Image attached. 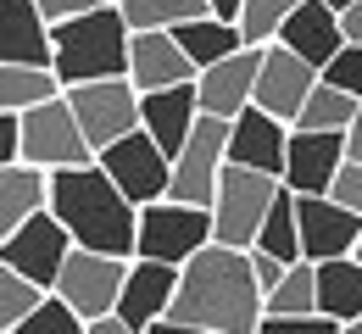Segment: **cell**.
<instances>
[{"label":"cell","mask_w":362,"mask_h":334,"mask_svg":"<svg viewBox=\"0 0 362 334\" xmlns=\"http://www.w3.org/2000/svg\"><path fill=\"white\" fill-rule=\"evenodd\" d=\"M168 318L201 334H257L262 290H257V273H251V251H234V245H218V239L201 245L179 268Z\"/></svg>","instance_id":"1"},{"label":"cell","mask_w":362,"mask_h":334,"mask_svg":"<svg viewBox=\"0 0 362 334\" xmlns=\"http://www.w3.org/2000/svg\"><path fill=\"white\" fill-rule=\"evenodd\" d=\"M50 217L67 229L78 251H106V256H134V223L139 206L117 190L95 162L84 167H56L45 195Z\"/></svg>","instance_id":"2"},{"label":"cell","mask_w":362,"mask_h":334,"mask_svg":"<svg viewBox=\"0 0 362 334\" xmlns=\"http://www.w3.org/2000/svg\"><path fill=\"white\" fill-rule=\"evenodd\" d=\"M50 73L62 78V90L129 73V23H123L117 0L50 23Z\"/></svg>","instance_id":"3"},{"label":"cell","mask_w":362,"mask_h":334,"mask_svg":"<svg viewBox=\"0 0 362 334\" xmlns=\"http://www.w3.org/2000/svg\"><path fill=\"white\" fill-rule=\"evenodd\" d=\"M17 134H23V140H17V162H28V167H40V173L95 162V150H90V140H84V129H78L67 95L17 112Z\"/></svg>","instance_id":"4"},{"label":"cell","mask_w":362,"mask_h":334,"mask_svg":"<svg viewBox=\"0 0 362 334\" xmlns=\"http://www.w3.org/2000/svg\"><path fill=\"white\" fill-rule=\"evenodd\" d=\"M273 195H279V179L257 173V167H234L223 162L218 173V190H212V239L218 245H234V251H251L257 245V229L268 217Z\"/></svg>","instance_id":"5"},{"label":"cell","mask_w":362,"mask_h":334,"mask_svg":"<svg viewBox=\"0 0 362 334\" xmlns=\"http://www.w3.org/2000/svg\"><path fill=\"white\" fill-rule=\"evenodd\" d=\"M201 245H212V212L206 206H184L173 195L139 206L134 223V256L145 262H168V268H184Z\"/></svg>","instance_id":"6"},{"label":"cell","mask_w":362,"mask_h":334,"mask_svg":"<svg viewBox=\"0 0 362 334\" xmlns=\"http://www.w3.org/2000/svg\"><path fill=\"white\" fill-rule=\"evenodd\" d=\"M62 95H67V106H73V117H78L90 150H106L112 140H123V134H134V129H139V90L129 84V73H123V78L67 84Z\"/></svg>","instance_id":"7"},{"label":"cell","mask_w":362,"mask_h":334,"mask_svg":"<svg viewBox=\"0 0 362 334\" xmlns=\"http://www.w3.org/2000/svg\"><path fill=\"white\" fill-rule=\"evenodd\" d=\"M228 162V117H195L184 150L173 156V179H168V195L184 201V206H212V190H218V173Z\"/></svg>","instance_id":"8"},{"label":"cell","mask_w":362,"mask_h":334,"mask_svg":"<svg viewBox=\"0 0 362 334\" xmlns=\"http://www.w3.org/2000/svg\"><path fill=\"white\" fill-rule=\"evenodd\" d=\"M95 167L117 184V190L129 195L134 206H151V201H162L168 195V179H173V162L156 150V140L134 129V134H123V140H112L106 150H95Z\"/></svg>","instance_id":"9"},{"label":"cell","mask_w":362,"mask_h":334,"mask_svg":"<svg viewBox=\"0 0 362 334\" xmlns=\"http://www.w3.org/2000/svg\"><path fill=\"white\" fill-rule=\"evenodd\" d=\"M123 273H129V256H106V251H67L62 273H56V295L90 323V318H106L117 306V290H123Z\"/></svg>","instance_id":"10"},{"label":"cell","mask_w":362,"mask_h":334,"mask_svg":"<svg viewBox=\"0 0 362 334\" xmlns=\"http://www.w3.org/2000/svg\"><path fill=\"white\" fill-rule=\"evenodd\" d=\"M67 251H73L67 229H62V223L50 217V206H40L34 217H23V223H17L11 234H6V245H0V262H6L11 273H23L28 285L56 290V273H62Z\"/></svg>","instance_id":"11"},{"label":"cell","mask_w":362,"mask_h":334,"mask_svg":"<svg viewBox=\"0 0 362 334\" xmlns=\"http://www.w3.org/2000/svg\"><path fill=\"white\" fill-rule=\"evenodd\" d=\"M296 234H301V256L307 262H334L351 256L362 239V217L346 212L329 195H296Z\"/></svg>","instance_id":"12"},{"label":"cell","mask_w":362,"mask_h":334,"mask_svg":"<svg viewBox=\"0 0 362 334\" xmlns=\"http://www.w3.org/2000/svg\"><path fill=\"white\" fill-rule=\"evenodd\" d=\"M317 84V67H307L296 50H284L279 40L262 45V67H257V90H251V106H262L279 123H296L307 90Z\"/></svg>","instance_id":"13"},{"label":"cell","mask_w":362,"mask_h":334,"mask_svg":"<svg viewBox=\"0 0 362 334\" xmlns=\"http://www.w3.org/2000/svg\"><path fill=\"white\" fill-rule=\"evenodd\" d=\"M257 67H262V45H245L212 67H201L195 73V106L206 117H240L251 106V90H257Z\"/></svg>","instance_id":"14"},{"label":"cell","mask_w":362,"mask_h":334,"mask_svg":"<svg viewBox=\"0 0 362 334\" xmlns=\"http://www.w3.org/2000/svg\"><path fill=\"white\" fill-rule=\"evenodd\" d=\"M173 285H179V268L129 256V273H123V290H117V306H112V312H117L129 329L145 334L156 318H168V306H173Z\"/></svg>","instance_id":"15"},{"label":"cell","mask_w":362,"mask_h":334,"mask_svg":"<svg viewBox=\"0 0 362 334\" xmlns=\"http://www.w3.org/2000/svg\"><path fill=\"white\" fill-rule=\"evenodd\" d=\"M340 162H346V134H307V129H290L279 184L290 195H323Z\"/></svg>","instance_id":"16"},{"label":"cell","mask_w":362,"mask_h":334,"mask_svg":"<svg viewBox=\"0 0 362 334\" xmlns=\"http://www.w3.org/2000/svg\"><path fill=\"white\" fill-rule=\"evenodd\" d=\"M284 145H290V123L268 117L262 106H245L240 117H228V162L234 167H257L279 179L284 173Z\"/></svg>","instance_id":"17"},{"label":"cell","mask_w":362,"mask_h":334,"mask_svg":"<svg viewBox=\"0 0 362 334\" xmlns=\"http://www.w3.org/2000/svg\"><path fill=\"white\" fill-rule=\"evenodd\" d=\"M189 78H195V67H189V56L179 50V40L168 28L129 34V84L139 95L145 90H173V84H189Z\"/></svg>","instance_id":"18"},{"label":"cell","mask_w":362,"mask_h":334,"mask_svg":"<svg viewBox=\"0 0 362 334\" xmlns=\"http://www.w3.org/2000/svg\"><path fill=\"white\" fill-rule=\"evenodd\" d=\"M195 117H201V106H195V78H189V84H173V90H145V95H139V129L156 140V150H162L168 162L184 150Z\"/></svg>","instance_id":"19"},{"label":"cell","mask_w":362,"mask_h":334,"mask_svg":"<svg viewBox=\"0 0 362 334\" xmlns=\"http://www.w3.org/2000/svg\"><path fill=\"white\" fill-rule=\"evenodd\" d=\"M279 45L296 50L307 67H323L334 50L346 45V34H340V11H329L323 0H301V6L284 17V28H279Z\"/></svg>","instance_id":"20"},{"label":"cell","mask_w":362,"mask_h":334,"mask_svg":"<svg viewBox=\"0 0 362 334\" xmlns=\"http://www.w3.org/2000/svg\"><path fill=\"white\" fill-rule=\"evenodd\" d=\"M0 61L50 67V23L34 0H0Z\"/></svg>","instance_id":"21"},{"label":"cell","mask_w":362,"mask_h":334,"mask_svg":"<svg viewBox=\"0 0 362 334\" xmlns=\"http://www.w3.org/2000/svg\"><path fill=\"white\" fill-rule=\"evenodd\" d=\"M317 268V312L334 323L362 318V262L357 256H334V262H313Z\"/></svg>","instance_id":"22"},{"label":"cell","mask_w":362,"mask_h":334,"mask_svg":"<svg viewBox=\"0 0 362 334\" xmlns=\"http://www.w3.org/2000/svg\"><path fill=\"white\" fill-rule=\"evenodd\" d=\"M45 195H50V173L28 167V162L0 167V245H6V234H11L23 217H34V212L45 206Z\"/></svg>","instance_id":"23"},{"label":"cell","mask_w":362,"mask_h":334,"mask_svg":"<svg viewBox=\"0 0 362 334\" xmlns=\"http://www.w3.org/2000/svg\"><path fill=\"white\" fill-rule=\"evenodd\" d=\"M173 40H179V50L189 56V67L201 73V67H212V61H223V56H234V50H245V40H240V28L234 23H223V17H189V23H179V28H168Z\"/></svg>","instance_id":"24"},{"label":"cell","mask_w":362,"mask_h":334,"mask_svg":"<svg viewBox=\"0 0 362 334\" xmlns=\"http://www.w3.org/2000/svg\"><path fill=\"white\" fill-rule=\"evenodd\" d=\"M357 112H362V100H351L346 90H329V84L317 78L313 90H307V100H301V112H296L290 129H307V134H346Z\"/></svg>","instance_id":"25"},{"label":"cell","mask_w":362,"mask_h":334,"mask_svg":"<svg viewBox=\"0 0 362 334\" xmlns=\"http://www.w3.org/2000/svg\"><path fill=\"white\" fill-rule=\"evenodd\" d=\"M307 312H317V268L301 256V262H290L284 279L262 295V318H307Z\"/></svg>","instance_id":"26"},{"label":"cell","mask_w":362,"mask_h":334,"mask_svg":"<svg viewBox=\"0 0 362 334\" xmlns=\"http://www.w3.org/2000/svg\"><path fill=\"white\" fill-rule=\"evenodd\" d=\"M62 95V78L50 67H23V61H0V112H28L40 100Z\"/></svg>","instance_id":"27"},{"label":"cell","mask_w":362,"mask_h":334,"mask_svg":"<svg viewBox=\"0 0 362 334\" xmlns=\"http://www.w3.org/2000/svg\"><path fill=\"white\" fill-rule=\"evenodd\" d=\"M251 251H268V256H279V262H301V234H296V195L279 184V195H273L268 217H262V229H257V245Z\"/></svg>","instance_id":"28"},{"label":"cell","mask_w":362,"mask_h":334,"mask_svg":"<svg viewBox=\"0 0 362 334\" xmlns=\"http://www.w3.org/2000/svg\"><path fill=\"white\" fill-rule=\"evenodd\" d=\"M129 34L139 28H179L189 17H206V0H117Z\"/></svg>","instance_id":"29"},{"label":"cell","mask_w":362,"mask_h":334,"mask_svg":"<svg viewBox=\"0 0 362 334\" xmlns=\"http://www.w3.org/2000/svg\"><path fill=\"white\" fill-rule=\"evenodd\" d=\"M296 6H301V0H240L234 28H240V40H245V45H273V40H279V28H284V17H290Z\"/></svg>","instance_id":"30"},{"label":"cell","mask_w":362,"mask_h":334,"mask_svg":"<svg viewBox=\"0 0 362 334\" xmlns=\"http://www.w3.org/2000/svg\"><path fill=\"white\" fill-rule=\"evenodd\" d=\"M11 334H84V318H78L56 290H45V295H40V306H34V312H28Z\"/></svg>","instance_id":"31"},{"label":"cell","mask_w":362,"mask_h":334,"mask_svg":"<svg viewBox=\"0 0 362 334\" xmlns=\"http://www.w3.org/2000/svg\"><path fill=\"white\" fill-rule=\"evenodd\" d=\"M40 295H45L40 285H28L23 273H11V268L0 262V329H17V323L40 306Z\"/></svg>","instance_id":"32"},{"label":"cell","mask_w":362,"mask_h":334,"mask_svg":"<svg viewBox=\"0 0 362 334\" xmlns=\"http://www.w3.org/2000/svg\"><path fill=\"white\" fill-rule=\"evenodd\" d=\"M317 78H323L329 90H346L351 100H362V45H340L317 67Z\"/></svg>","instance_id":"33"},{"label":"cell","mask_w":362,"mask_h":334,"mask_svg":"<svg viewBox=\"0 0 362 334\" xmlns=\"http://www.w3.org/2000/svg\"><path fill=\"white\" fill-rule=\"evenodd\" d=\"M329 201H340V206H346V212H357L362 217V162H351V156H346V162H340V167H334V179H329Z\"/></svg>","instance_id":"34"},{"label":"cell","mask_w":362,"mask_h":334,"mask_svg":"<svg viewBox=\"0 0 362 334\" xmlns=\"http://www.w3.org/2000/svg\"><path fill=\"white\" fill-rule=\"evenodd\" d=\"M257 334H340V323L323 318V312H307V318H262Z\"/></svg>","instance_id":"35"},{"label":"cell","mask_w":362,"mask_h":334,"mask_svg":"<svg viewBox=\"0 0 362 334\" xmlns=\"http://www.w3.org/2000/svg\"><path fill=\"white\" fill-rule=\"evenodd\" d=\"M45 23H62V17H78V11H95V6H112V0H34Z\"/></svg>","instance_id":"36"},{"label":"cell","mask_w":362,"mask_h":334,"mask_svg":"<svg viewBox=\"0 0 362 334\" xmlns=\"http://www.w3.org/2000/svg\"><path fill=\"white\" fill-rule=\"evenodd\" d=\"M284 268H290V262H279V256H268V251H251V273H257V290H262V295L284 279Z\"/></svg>","instance_id":"37"},{"label":"cell","mask_w":362,"mask_h":334,"mask_svg":"<svg viewBox=\"0 0 362 334\" xmlns=\"http://www.w3.org/2000/svg\"><path fill=\"white\" fill-rule=\"evenodd\" d=\"M17 112H0V167H11L17 162Z\"/></svg>","instance_id":"38"},{"label":"cell","mask_w":362,"mask_h":334,"mask_svg":"<svg viewBox=\"0 0 362 334\" xmlns=\"http://www.w3.org/2000/svg\"><path fill=\"white\" fill-rule=\"evenodd\" d=\"M340 34H346V45H362V0H351L340 11Z\"/></svg>","instance_id":"39"},{"label":"cell","mask_w":362,"mask_h":334,"mask_svg":"<svg viewBox=\"0 0 362 334\" xmlns=\"http://www.w3.org/2000/svg\"><path fill=\"white\" fill-rule=\"evenodd\" d=\"M84 334H139V329H129L117 312H106V318H90V323H84Z\"/></svg>","instance_id":"40"},{"label":"cell","mask_w":362,"mask_h":334,"mask_svg":"<svg viewBox=\"0 0 362 334\" xmlns=\"http://www.w3.org/2000/svg\"><path fill=\"white\" fill-rule=\"evenodd\" d=\"M346 156H351V162H362V112L351 117V129H346Z\"/></svg>","instance_id":"41"},{"label":"cell","mask_w":362,"mask_h":334,"mask_svg":"<svg viewBox=\"0 0 362 334\" xmlns=\"http://www.w3.org/2000/svg\"><path fill=\"white\" fill-rule=\"evenodd\" d=\"M145 334H201V329H189V323H173V318H156Z\"/></svg>","instance_id":"42"},{"label":"cell","mask_w":362,"mask_h":334,"mask_svg":"<svg viewBox=\"0 0 362 334\" xmlns=\"http://www.w3.org/2000/svg\"><path fill=\"white\" fill-rule=\"evenodd\" d=\"M206 11L223 17V23H234V17H240V0H206Z\"/></svg>","instance_id":"43"},{"label":"cell","mask_w":362,"mask_h":334,"mask_svg":"<svg viewBox=\"0 0 362 334\" xmlns=\"http://www.w3.org/2000/svg\"><path fill=\"white\" fill-rule=\"evenodd\" d=\"M340 334H362V318H351V323H340Z\"/></svg>","instance_id":"44"},{"label":"cell","mask_w":362,"mask_h":334,"mask_svg":"<svg viewBox=\"0 0 362 334\" xmlns=\"http://www.w3.org/2000/svg\"><path fill=\"white\" fill-rule=\"evenodd\" d=\"M323 6H329V11H346V6H351V0H323Z\"/></svg>","instance_id":"45"},{"label":"cell","mask_w":362,"mask_h":334,"mask_svg":"<svg viewBox=\"0 0 362 334\" xmlns=\"http://www.w3.org/2000/svg\"><path fill=\"white\" fill-rule=\"evenodd\" d=\"M351 256H357V262H362V239H357V251H351Z\"/></svg>","instance_id":"46"},{"label":"cell","mask_w":362,"mask_h":334,"mask_svg":"<svg viewBox=\"0 0 362 334\" xmlns=\"http://www.w3.org/2000/svg\"><path fill=\"white\" fill-rule=\"evenodd\" d=\"M0 334H11V329H0Z\"/></svg>","instance_id":"47"}]
</instances>
